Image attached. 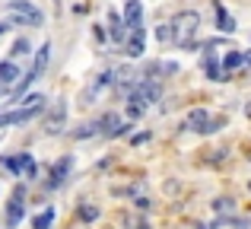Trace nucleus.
<instances>
[{"label":"nucleus","instance_id":"27","mask_svg":"<svg viewBox=\"0 0 251 229\" xmlns=\"http://www.w3.org/2000/svg\"><path fill=\"white\" fill-rule=\"evenodd\" d=\"M134 204H137V210H150V207H153V204H150V201H147V198H137V201H134Z\"/></svg>","mask_w":251,"mask_h":229},{"label":"nucleus","instance_id":"5","mask_svg":"<svg viewBox=\"0 0 251 229\" xmlns=\"http://www.w3.org/2000/svg\"><path fill=\"white\" fill-rule=\"evenodd\" d=\"M108 86H115V70H102V74H96V80H92L89 89L83 93V105H92V102H96Z\"/></svg>","mask_w":251,"mask_h":229},{"label":"nucleus","instance_id":"23","mask_svg":"<svg viewBox=\"0 0 251 229\" xmlns=\"http://www.w3.org/2000/svg\"><path fill=\"white\" fill-rule=\"evenodd\" d=\"M99 217V207H92V204H86V207H80V220L83 223H92V220Z\"/></svg>","mask_w":251,"mask_h":229},{"label":"nucleus","instance_id":"2","mask_svg":"<svg viewBox=\"0 0 251 229\" xmlns=\"http://www.w3.org/2000/svg\"><path fill=\"white\" fill-rule=\"evenodd\" d=\"M6 13L13 25H45V13L29 0H6Z\"/></svg>","mask_w":251,"mask_h":229},{"label":"nucleus","instance_id":"18","mask_svg":"<svg viewBox=\"0 0 251 229\" xmlns=\"http://www.w3.org/2000/svg\"><path fill=\"white\" fill-rule=\"evenodd\" d=\"M216 25H220L223 32H235V19L226 13V6H223V3H216Z\"/></svg>","mask_w":251,"mask_h":229},{"label":"nucleus","instance_id":"12","mask_svg":"<svg viewBox=\"0 0 251 229\" xmlns=\"http://www.w3.org/2000/svg\"><path fill=\"white\" fill-rule=\"evenodd\" d=\"M124 23H127V29L143 25V3L140 0H127V3H124Z\"/></svg>","mask_w":251,"mask_h":229},{"label":"nucleus","instance_id":"29","mask_svg":"<svg viewBox=\"0 0 251 229\" xmlns=\"http://www.w3.org/2000/svg\"><path fill=\"white\" fill-rule=\"evenodd\" d=\"M245 64H248V67H251V51H245Z\"/></svg>","mask_w":251,"mask_h":229},{"label":"nucleus","instance_id":"6","mask_svg":"<svg viewBox=\"0 0 251 229\" xmlns=\"http://www.w3.org/2000/svg\"><path fill=\"white\" fill-rule=\"evenodd\" d=\"M3 162V169H10V172H19L23 178H35V172H38V166H35V159H32L29 153H19V156H6V159H0Z\"/></svg>","mask_w":251,"mask_h":229},{"label":"nucleus","instance_id":"19","mask_svg":"<svg viewBox=\"0 0 251 229\" xmlns=\"http://www.w3.org/2000/svg\"><path fill=\"white\" fill-rule=\"evenodd\" d=\"M51 223H54V207H45V210L32 220V226H35V229H51Z\"/></svg>","mask_w":251,"mask_h":229},{"label":"nucleus","instance_id":"14","mask_svg":"<svg viewBox=\"0 0 251 229\" xmlns=\"http://www.w3.org/2000/svg\"><path fill=\"white\" fill-rule=\"evenodd\" d=\"M147 99H143L137 89H130V96H127V118L130 121H137V118H143V112H147Z\"/></svg>","mask_w":251,"mask_h":229},{"label":"nucleus","instance_id":"8","mask_svg":"<svg viewBox=\"0 0 251 229\" xmlns=\"http://www.w3.org/2000/svg\"><path fill=\"white\" fill-rule=\"evenodd\" d=\"M143 51H147V29L143 25H134L127 35V42H124V54L127 57H140Z\"/></svg>","mask_w":251,"mask_h":229},{"label":"nucleus","instance_id":"17","mask_svg":"<svg viewBox=\"0 0 251 229\" xmlns=\"http://www.w3.org/2000/svg\"><path fill=\"white\" fill-rule=\"evenodd\" d=\"M242 64H245V54H242V51H229V54L223 57V70H226V76L232 74V70H239Z\"/></svg>","mask_w":251,"mask_h":229},{"label":"nucleus","instance_id":"31","mask_svg":"<svg viewBox=\"0 0 251 229\" xmlns=\"http://www.w3.org/2000/svg\"><path fill=\"white\" fill-rule=\"evenodd\" d=\"M3 93H6V86H0V96H3Z\"/></svg>","mask_w":251,"mask_h":229},{"label":"nucleus","instance_id":"21","mask_svg":"<svg viewBox=\"0 0 251 229\" xmlns=\"http://www.w3.org/2000/svg\"><path fill=\"white\" fill-rule=\"evenodd\" d=\"M156 38H159V42H175V29H172V23L159 25V29H156Z\"/></svg>","mask_w":251,"mask_h":229},{"label":"nucleus","instance_id":"25","mask_svg":"<svg viewBox=\"0 0 251 229\" xmlns=\"http://www.w3.org/2000/svg\"><path fill=\"white\" fill-rule=\"evenodd\" d=\"M127 130H130V121H121V124H118V127H115V130L108 134V140H115V137H124Z\"/></svg>","mask_w":251,"mask_h":229},{"label":"nucleus","instance_id":"9","mask_svg":"<svg viewBox=\"0 0 251 229\" xmlns=\"http://www.w3.org/2000/svg\"><path fill=\"white\" fill-rule=\"evenodd\" d=\"M70 169H74V156H61V159L51 166V178H48V188H61L67 181Z\"/></svg>","mask_w":251,"mask_h":229},{"label":"nucleus","instance_id":"28","mask_svg":"<svg viewBox=\"0 0 251 229\" xmlns=\"http://www.w3.org/2000/svg\"><path fill=\"white\" fill-rule=\"evenodd\" d=\"M147 140H150V134H147V130H143V134H137V137H134V140H130V143H147Z\"/></svg>","mask_w":251,"mask_h":229},{"label":"nucleus","instance_id":"24","mask_svg":"<svg viewBox=\"0 0 251 229\" xmlns=\"http://www.w3.org/2000/svg\"><path fill=\"white\" fill-rule=\"evenodd\" d=\"M23 54H32V45L25 42V38H19V42L13 45V57H23Z\"/></svg>","mask_w":251,"mask_h":229},{"label":"nucleus","instance_id":"16","mask_svg":"<svg viewBox=\"0 0 251 229\" xmlns=\"http://www.w3.org/2000/svg\"><path fill=\"white\" fill-rule=\"evenodd\" d=\"M108 25H111V42H124V35H127V23H124V16H118L115 10L108 13Z\"/></svg>","mask_w":251,"mask_h":229},{"label":"nucleus","instance_id":"15","mask_svg":"<svg viewBox=\"0 0 251 229\" xmlns=\"http://www.w3.org/2000/svg\"><path fill=\"white\" fill-rule=\"evenodd\" d=\"M64 118H67V105L57 102L54 112H51V118H48V134H61V130H64Z\"/></svg>","mask_w":251,"mask_h":229},{"label":"nucleus","instance_id":"26","mask_svg":"<svg viewBox=\"0 0 251 229\" xmlns=\"http://www.w3.org/2000/svg\"><path fill=\"white\" fill-rule=\"evenodd\" d=\"M213 207H216V210H220V213H226V210H232V204H229V201H226V198H220V201H216V204H213Z\"/></svg>","mask_w":251,"mask_h":229},{"label":"nucleus","instance_id":"4","mask_svg":"<svg viewBox=\"0 0 251 229\" xmlns=\"http://www.w3.org/2000/svg\"><path fill=\"white\" fill-rule=\"evenodd\" d=\"M42 108H45V99L25 102L23 108H13V112H0V127H10V124H25V121H32L35 115H42Z\"/></svg>","mask_w":251,"mask_h":229},{"label":"nucleus","instance_id":"10","mask_svg":"<svg viewBox=\"0 0 251 229\" xmlns=\"http://www.w3.org/2000/svg\"><path fill=\"white\" fill-rule=\"evenodd\" d=\"M25 188L19 185L16 191H13V198H10V207H6V220H10V226H16L19 220H23V210H25Z\"/></svg>","mask_w":251,"mask_h":229},{"label":"nucleus","instance_id":"7","mask_svg":"<svg viewBox=\"0 0 251 229\" xmlns=\"http://www.w3.org/2000/svg\"><path fill=\"white\" fill-rule=\"evenodd\" d=\"M184 127L194 130V134H210V130H216L213 127V118H210L207 108H194V112L184 118Z\"/></svg>","mask_w":251,"mask_h":229},{"label":"nucleus","instance_id":"11","mask_svg":"<svg viewBox=\"0 0 251 229\" xmlns=\"http://www.w3.org/2000/svg\"><path fill=\"white\" fill-rule=\"evenodd\" d=\"M134 70H130V67H121V70H115V86H118V93H121L124 96V99H127V96H130V89H134L137 86V83H140V80H134Z\"/></svg>","mask_w":251,"mask_h":229},{"label":"nucleus","instance_id":"1","mask_svg":"<svg viewBox=\"0 0 251 229\" xmlns=\"http://www.w3.org/2000/svg\"><path fill=\"white\" fill-rule=\"evenodd\" d=\"M48 61H51V42H45L42 48L35 51V57H32V67L25 70V74L19 76V83L10 89V93H13V99H23V93H25V89H29L32 83H35L38 76L45 74V70H48Z\"/></svg>","mask_w":251,"mask_h":229},{"label":"nucleus","instance_id":"32","mask_svg":"<svg viewBox=\"0 0 251 229\" xmlns=\"http://www.w3.org/2000/svg\"><path fill=\"white\" fill-rule=\"evenodd\" d=\"M248 188H251V185H248Z\"/></svg>","mask_w":251,"mask_h":229},{"label":"nucleus","instance_id":"20","mask_svg":"<svg viewBox=\"0 0 251 229\" xmlns=\"http://www.w3.org/2000/svg\"><path fill=\"white\" fill-rule=\"evenodd\" d=\"M96 124H99V134H105V137H108V134H111V130H115L121 121H118V115H111V112H108V115H102V118H99Z\"/></svg>","mask_w":251,"mask_h":229},{"label":"nucleus","instance_id":"13","mask_svg":"<svg viewBox=\"0 0 251 229\" xmlns=\"http://www.w3.org/2000/svg\"><path fill=\"white\" fill-rule=\"evenodd\" d=\"M19 76H23V74H19V67L13 61H0V86L13 89L19 83Z\"/></svg>","mask_w":251,"mask_h":229},{"label":"nucleus","instance_id":"30","mask_svg":"<svg viewBox=\"0 0 251 229\" xmlns=\"http://www.w3.org/2000/svg\"><path fill=\"white\" fill-rule=\"evenodd\" d=\"M245 115H248V118H251V102H248V105H245Z\"/></svg>","mask_w":251,"mask_h":229},{"label":"nucleus","instance_id":"3","mask_svg":"<svg viewBox=\"0 0 251 229\" xmlns=\"http://www.w3.org/2000/svg\"><path fill=\"white\" fill-rule=\"evenodd\" d=\"M197 25H201V13H197V10L178 13V16L172 19V29H175V45H181V48H184L188 42H194Z\"/></svg>","mask_w":251,"mask_h":229},{"label":"nucleus","instance_id":"22","mask_svg":"<svg viewBox=\"0 0 251 229\" xmlns=\"http://www.w3.org/2000/svg\"><path fill=\"white\" fill-rule=\"evenodd\" d=\"M99 134V124H86V127L74 130V140H86V137H96Z\"/></svg>","mask_w":251,"mask_h":229}]
</instances>
